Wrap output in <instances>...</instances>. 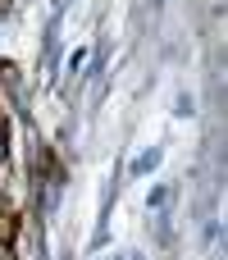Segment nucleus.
Here are the masks:
<instances>
[{"instance_id":"f257e3e1","label":"nucleus","mask_w":228,"mask_h":260,"mask_svg":"<svg viewBox=\"0 0 228 260\" xmlns=\"http://www.w3.org/2000/svg\"><path fill=\"white\" fill-rule=\"evenodd\" d=\"M0 260H14V247L9 242H0Z\"/></svg>"},{"instance_id":"f03ea898","label":"nucleus","mask_w":228,"mask_h":260,"mask_svg":"<svg viewBox=\"0 0 228 260\" xmlns=\"http://www.w3.org/2000/svg\"><path fill=\"white\" fill-rule=\"evenodd\" d=\"M0 165H5V137H0Z\"/></svg>"}]
</instances>
